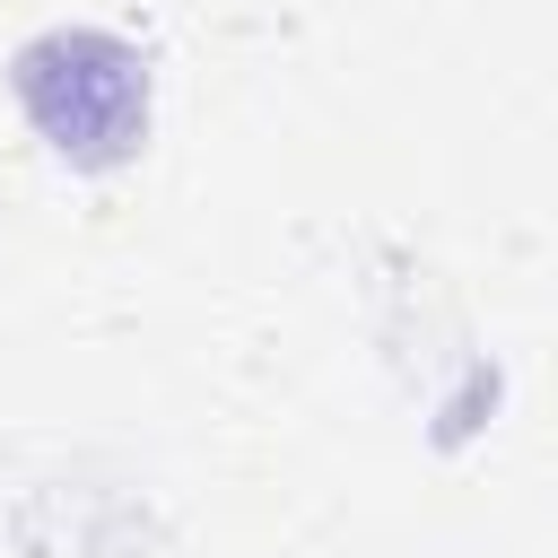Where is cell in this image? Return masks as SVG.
Instances as JSON below:
<instances>
[{"mask_svg":"<svg viewBox=\"0 0 558 558\" xmlns=\"http://www.w3.org/2000/svg\"><path fill=\"white\" fill-rule=\"evenodd\" d=\"M9 96L52 166L70 174H122L148 148V52L113 26H44L9 52Z\"/></svg>","mask_w":558,"mask_h":558,"instance_id":"6da1fadb","label":"cell"}]
</instances>
